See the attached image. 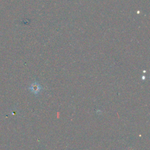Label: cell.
I'll return each mask as SVG.
<instances>
[{
	"mask_svg": "<svg viewBox=\"0 0 150 150\" xmlns=\"http://www.w3.org/2000/svg\"><path fill=\"white\" fill-rule=\"evenodd\" d=\"M29 89L34 94H38L40 90L41 89V87L38 83H33V84H32V85L29 87Z\"/></svg>",
	"mask_w": 150,
	"mask_h": 150,
	"instance_id": "1",
	"label": "cell"
}]
</instances>
